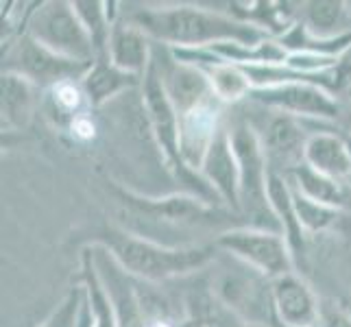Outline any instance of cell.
Instances as JSON below:
<instances>
[{
    "instance_id": "6da1fadb",
    "label": "cell",
    "mask_w": 351,
    "mask_h": 327,
    "mask_svg": "<svg viewBox=\"0 0 351 327\" xmlns=\"http://www.w3.org/2000/svg\"><path fill=\"white\" fill-rule=\"evenodd\" d=\"M120 14L153 42L168 48H210L221 42L258 46L273 38L256 24L201 5H136V9H123Z\"/></svg>"
},
{
    "instance_id": "7a4b0ae2",
    "label": "cell",
    "mask_w": 351,
    "mask_h": 327,
    "mask_svg": "<svg viewBox=\"0 0 351 327\" xmlns=\"http://www.w3.org/2000/svg\"><path fill=\"white\" fill-rule=\"evenodd\" d=\"M92 242H99L110 249L129 275L147 284H164L177 280V277L195 275L205 266H210L221 251L216 242L168 247L120 227H103L101 232H96Z\"/></svg>"
},
{
    "instance_id": "3957f363",
    "label": "cell",
    "mask_w": 351,
    "mask_h": 327,
    "mask_svg": "<svg viewBox=\"0 0 351 327\" xmlns=\"http://www.w3.org/2000/svg\"><path fill=\"white\" fill-rule=\"evenodd\" d=\"M112 195L125 205L129 214L138 216L140 221H149L157 225H171L177 229L188 227H219L221 234L234 227H249L240 214L232 212L225 205H210L203 199H197L186 192H173L162 197L138 195L125 186H116L110 181Z\"/></svg>"
},
{
    "instance_id": "277c9868",
    "label": "cell",
    "mask_w": 351,
    "mask_h": 327,
    "mask_svg": "<svg viewBox=\"0 0 351 327\" xmlns=\"http://www.w3.org/2000/svg\"><path fill=\"white\" fill-rule=\"evenodd\" d=\"M234 153L240 166V214L249 227L282 234L280 221L269 203V162L258 133L245 118L229 125ZM284 236V234H282Z\"/></svg>"
},
{
    "instance_id": "5b68a950",
    "label": "cell",
    "mask_w": 351,
    "mask_h": 327,
    "mask_svg": "<svg viewBox=\"0 0 351 327\" xmlns=\"http://www.w3.org/2000/svg\"><path fill=\"white\" fill-rule=\"evenodd\" d=\"M35 42L53 53L83 64L96 62V51L90 35L79 20L75 7L66 0H48L29 11L27 31Z\"/></svg>"
},
{
    "instance_id": "8992f818",
    "label": "cell",
    "mask_w": 351,
    "mask_h": 327,
    "mask_svg": "<svg viewBox=\"0 0 351 327\" xmlns=\"http://www.w3.org/2000/svg\"><path fill=\"white\" fill-rule=\"evenodd\" d=\"M253 107H256V112L260 116L245 118V120L253 127V131L258 133L269 168L284 177L304 164L306 144H308V138L314 133L310 129L328 127L319 123H306V120H301V118H295L284 112H275V109L262 107L256 103H253Z\"/></svg>"
},
{
    "instance_id": "52a82bcc",
    "label": "cell",
    "mask_w": 351,
    "mask_h": 327,
    "mask_svg": "<svg viewBox=\"0 0 351 327\" xmlns=\"http://www.w3.org/2000/svg\"><path fill=\"white\" fill-rule=\"evenodd\" d=\"M90 68L92 64L53 53L51 48L35 42L29 33L18 35V40L7 48L3 57V72L27 79L38 90H53L66 81H83Z\"/></svg>"
},
{
    "instance_id": "ba28073f",
    "label": "cell",
    "mask_w": 351,
    "mask_h": 327,
    "mask_svg": "<svg viewBox=\"0 0 351 327\" xmlns=\"http://www.w3.org/2000/svg\"><path fill=\"white\" fill-rule=\"evenodd\" d=\"M214 242L227 256L258 271L266 280H277L297 271L293 251L282 234L258 227H234L216 236Z\"/></svg>"
},
{
    "instance_id": "9c48e42d",
    "label": "cell",
    "mask_w": 351,
    "mask_h": 327,
    "mask_svg": "<svg viewBox=\"0 0 351 327\" xmlns=\"http://www.w3.org/2000/svg\"><path fill=\"white\" fill-rule=\"evenodd\" d=\"M249 101L301 118L306 123L332 125L343 116V103H338L330 92L310 83H288V86L253 90Z\"/></svg>"
},
{
    "instance_id": "30bf717a",
    "label": "cell",
    "mask_w": 351,
    "mask_h": 327,
    "mask_svg": "<svg viewBox=\"0 0 351 327\" xmlns=\"http://www.w3.org/2000/svg\"><path fill=\"white\" fill-rule=\"evenodd\" d=\"M88 247L99 280L116 310L118 327H147L149 321L142 308L138 280L123 269V264L114 258V253L107 247L99 245V242H88Z\"/></svg>"
},
{
    "instance_id": "8fae6325",
    "label": "cell",
    "mask_w": 351,
    "mask_h": 327,
    "mask_svg": "<svg viewBox=\"0 0 351 327\" xmlns=\"http://www.w3.org/2000/svg\"><path fill=\"white\" fill-rule=\"evenodd\" d=\"M153 64L168 101L179 116L214 99L208 75L197 66L179 62L168 46L153 42Z\"/></svg>"
},
{
    "instance_id": "7c38bea8",
    "label": "cell",
    "mask_w": 351,
    "mask_h": 327,
    "mask_svg": "<svg viewBox=\"0 0 351 327\" xmlns=\"http://www.w3.org/2000/svg\"><path fill=\"white\" fill-rule=\"evenodd\" d=\"M223 107L225 105L214 96L208 103L179 116V153L190 171H201L216 133L225 125Z\"/></svg>"
},
{
    "instance_id": "4fadbf2b",
    "label": "cell",
    "mask_w": 351,
    "mask_h": 327,
    "mask_svg": "<svg viewBox=\"0 0 351 327\" xmlns=\"http://www.w3.org/2000/svg\"><path fill=\"white\" fill-rule=\"evenodd\" d=\"M199 173L208 181V186L216 192V197L221 199L225 208L240 214V166L236 160L227 123L216 133Z\"/></svg>"
},
{
    "instance_id": "5bb4252c",
    "label": "cell",
    "mask_w": 351,
    "mask_h": 327,
    "mask_svg": "<svg viewBox=\"0 0 351 327\" xmlns=\"http://www.w3.org/2000/svg\"><path fill=\"white\" fill-rule=\"evenodd\" d=\"M277 327H317L321 301L310 284L297 273L271 280Z\"/></svg>"
},
{
    "instance_id": "9a60e30c",
    "label": "cell",
    "mask_w": 351,
    "mask_h": 327,
    "mask_svg": "<svg viewBox=\"0 0 351 327\" xmlns=\"http://www.w3.org/2000/svg\"><path fill=\"white\" fill-rule=\"evenodd\" d=\"M107 57H110V62L123 72L144 77L153 59V40L120 14V18L112 27Z\"/></svg>"
},
{
    "instance_id": "2e32d148",
    "label": "cell",
    "mask_w": 351,
    "mask_h": 327,
    "mask_svg": "<svg viewBox=\"0 0 351 327\" xmlns=\"http://www.w3.org/2000/svg\"><path fill=\"white\" fill-rule=\"evenodd\" d=\"M304 164L330 179L351 184V144L336 131H314L308 138Z\"/></svg>"
},
{
    "instance_id": "e0dca14e",
    "label": "cell",
    "mask_w": 351,
    "mask_h": 327,
    "mask_svg": "<svg viewBox=\"0 0 351 327\" xmlns=\"http://www.w3.org/2000/svg\"><path fill=\"white\" fill-rule=\"evenodd\" d=\"M142 79L144 77L123 72L110 62V57H105V59H96L92 64L86 79L81 81V86L86 90L88 105L103 109L105 105L120 99L123 94L142 88Z\"/></svg>"
},
{
    "instance_id": "ac0fdd59",
    "label": "cell",
    "mask_w": 351,
    "mask_h": 327,
    "mask_svg": "<svg viewBox=\"0 0 351 327\" xmlns=\"http://www.w3.org/2000/svg\"><path fill=\"white\" fill-rule=\"evenodd\" d=\"M269 203L277 216V221H280L282 234L288 242V247L293 251L295 264L299 266V262L304 260V253H306V232H304V227H301V221L295 210L290 181L275 171H269Z\"/></svg>"
},
{
    "instance_id": "d6986e66",
    "label": "cell",
    "mask_w": 351,
    "mask_h": 327,
    "mask_svg": "<svg viewBox=\"0 0 351 327\" xmlns=\"http://www.w3.org/2000/svg\"><path fill=\"white\" fill-rule=\"evenodd\" d=\"M299 22L314 40H336L351 33L347 3L343 0H312L299 5Z\"/></svg>"
},
{
    "instance_id": "ffe728a7",
    "label": "cell",
    "mask_w": 351,
    "mask_h": 327,
    "mask_svg": "<svg viewBox=\"0 0 351 327\" xmlns=\"http://www.w3.org/2000/svg\"><path fill=\"white\" fill-rule=\"evenodd\" d=\"M286 179L308 199L330 205V208L336 210L351 212V184H343V181L325 177L312 171L308 164H301L299 168H295L293 173L286 175Z\"/></svg>"
},
{
    "instance_id": "44dd1931",
    "label": "cell",
    "mask_w": 351,
    "mask_h": 327,
    "mask_svg": "<svg viewBox=\"0 0 351 327\" xmlns=\"http://www.w3.org/2000/svg\"><path fill=\"white\" fill-rule=\"evenodd\" d=\"M0 109H3V129H24L29 127L31 118L35 114V105H38V90L18 75H9L3 72V83H0Z\"/></svg>"
},
{
    "instance_id": "7402d4cb",
    "label": "cell",
    "mask_w": 351,
    "mask_h": 327,
    "mask_svg": "<svg viewBox=\"0 0 351 327\" xmlns=\"http://www.w3.org/2000/svg\"><path fill=\"white\" fill-rule=\"evenodd\" d=\"M201 70L208 75L212 92L223 105H236L240 101H249L253 86L247 77V72L240 66L219 62L214 66H205Z\"/></svg>"
},
{
    "instance_id": "603a6c76",
    "label": "cell",
    "mask_w": 351,
    "mask_h": 327,
    "mask_svg": "<svg viewBox=\"0 0 351 327\" xmlns=\"http://www.w3.org/2000/svg\"><path fill=\"white\" fill-rule=\"evenodd\" d=\"M81 282H83L81 286L86 288L88 301H90L94 327H118L116 310L99 280V273L94 269V260H92V253H90L88 245L81 251Z\"/></svg>"
},
{
    "instance_id": "cb8c5ba5",
    "label": "cell",
    "mask_w": 351,
    "mask_h": 327,
    "mask_svg": "<svg viewBox=\"0 0 351 327\" xmlns=\"http://www.w3.org/2000/svg\"><path fill=\"white\" fill-rule=\"evenodd\" d=\"M72 7H75L79 20L83 22V27H86L94 44L96 59H105L114 27L110 14H107V3H101V0H75Z\"/></svg>"
},
{
    "instance_id": "d4e9b609",
    "label": "cell",
    "mask_w": 351,
    "mask_h": 327,
    "mask_svg": "<svg viewBox=\"0 0 351 327\" xmlns=\"http://www.w3.org/2000/svg\"><path fill=\"white\" fill-rule=\"evenodd\" d=\"M290 188H293L295 210H297V216H299L301 227H304L306 236L308 234L330 232V229H334L349 214V212L336 210V208H330V205H323V203L308 199L306 195H301V192L293 184H290Z\"/></svg>"
},
{
    "instance_id": "484cf974",
    "label": "cell",
    "mask_w": 351,
    "mask_h": 327,
    "mask_svg": "<svg viewBox=\"0 0 351 327\" xmlns=\"http://www.w3.org/2000/svg\"><path fill=\"white\" fill-rule=\"evenodd\" d=\"M48 103H51V114H59L62 123L70 127L72 120L83 114L81 109L83 105H88V96L81 81H66L48 90Z\"/></svg>"
},
{
    "instance_id": "4316f807",
    "label": "cell",
    "mask_w": 351,
    "mask_h": 327,
    "mask_svg": "<svg viewBox=\"0 0 351 327\" xmlns=\"http://www.w3.org/2000/svg\"><path fill=\"white\" fill-rule=\"evenodd\" d=\"M83 295H86L83 286L72 288L70 293L66 295V299L53 310L51 317H48L40 327H79V317H81V308H83Z\"/></svg>"
},
{
    "instance_id": "83f0119b",
    "label": "cell",
    "mask_w": 351,
    "mask_h": 327,
    "mask_svg": "<svg viewBox=\"0 0 351 327\" xmlns=\"http://www.w3.org/2000/svg\"><path fill=\"white\" fill-rule=\"evenodd\" d=\"M317 327H351V314L334 301H321V314Z\"/></svg>"
},
{
    "instance_id": "f1b7e54d",
    "label": "cell",
    "mask_w": 351,
    "mask_h": 327,
    "mask_svg": "<svg viewBox=\"0 0 351 327\" xmlns=\"http://www.w3.org/2000/svg\"><path fill=\"white\" fill-rule=\"evenodd\" d=\"M68 129L72 131V136H75L77 140H81V142H90L96 136V125H94V120L88 114H79L70 123Z\"/></svg>"
},
{
    "instance_id": "f546056e",
    "label": "cell",
    "mask_w": 351,
    "mask_h": 327,
    "mask_svg": "<svg viewBox=\"0 0 351 327\" xmlns=\"http://www.w3.org/2000/svg\"><path fill=\"white\" fill-rule=\"evenodd\" d=\"M212 327H269V325H258V323H249L236 317L234 312H223V314H212V321L208 323Z\"/></svg>"
},
{
    "instance_id": "4dcf8cb0",
    "label": "cell",
    "mask_w": 351,
    "mask_h": 327,
    "mask_svg": "<svg viewBox=\"0 0 351 327\" xmlns=\"http://www.w3.org/2000/svg\"><path fill=\"white\" fill-rule=\"evenodd\" d=\"M83 290H86V288H83ZM79 327H94V319H92L88 295H83V308H81V317H79Z\"/></svg>"
},
{
    "instance_id": "1f68e13d",
    "label": "cell",
    "mask_w": 351,
    "mask_h": 327,
    "mask_svg": "<svg viewBox=\"0 0 351 327\" xmlns=\"http://www.w3.org/2000/svg\"><path fill=\"white\" fill-rule=\"evenodd\" d=\"M147 327H175L171 321H153V323H149Z\"/></svg>"
},
{
    "instance_id": "d6a6232c",
    "label": "cell",
    "mask_w": 351,
    "mask_h": 327,
    "mask_svg": "<svg viewBox=\"0 0 351 327\" xmlns=\"http://www.w3.org/2000/svg\"><path fill=\"white\" fill-rule=\"evenodd\" d=\"M192 327H210V325H208V323H195Z\"/></svg>"
},
{
    "instance_id": "836d02e7",
    "label": "cell",
    "mask_w": 351,
    "mask_h": 327,
    "mask_svg": "<svg viewBox=\"0 0 351 327\" xmlns=\"http://www.w3.org/2000/svg\"><path fill=\"white\" fill-rule=\"evenodd\" d=\"M210 327H212V325H210Z\"/></svg>"
}]
</instances>
